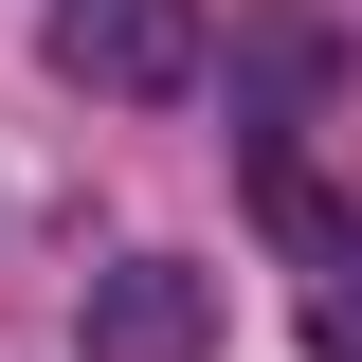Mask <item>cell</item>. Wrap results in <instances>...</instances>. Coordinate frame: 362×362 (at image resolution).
<instances>
[{
	"mask_svg": "<svg viewBox=\"0 0 362 362\" xmlns=\"http://www.w3.org/2000/svg\"><path fill=\"white\" fill-rule=\"evenodd\" d=\"M54 73H73V90H127V109H163V90L199 73V0H54Z\"/></svg>",
	"mask_w": 362,
	"mask_h": 362,
	"instance_id": "cell-1",
	"label": "cell"
},
{
	"mask_svg": "<svg viewBox=\"0 0 362 362\" xmlns=\"http://www.w3.org/2000/svg\"><path fill=\"white\" fill-rule=\"evenodd\" d=\"M73 344L90 362H199V344H218V290H199L181 254H109L90 308H73Z\"/></svg>",
	"mask_w": 362,
	"mask_h": 362,
	"instance_id": "cell-2",
	"label": "cell"
}]
</instances>
